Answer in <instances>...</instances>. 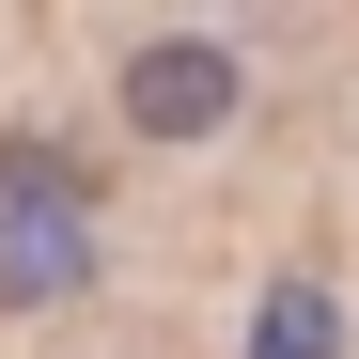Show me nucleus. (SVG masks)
<instances>
[{
  "instance_id": "nucleus-1",
  "label": "nucleus",
  "mask_w": 359,
  "mask_h": 359,
  "mask_svg": "<svg viewBox=\"0 0 359 359\" xmlns=\"http://www.w3.org/2000/svg\"><path fill=\"white\" fill-rule=\"evenodd\" d=\"M126 126L141 141H219L234 126V47H188V32L141 47V63H126Z\"/></svg>"
},
{
  "instance_id": "nucleus-2",
  "label": "nucleus",
  "mask_w": 359,
  "mask_h": 359,
  "mask_svg": "<svg viewBox=\"0 0 359 359\" xmlns=\"http://www.w3.org/2000/svg\"><path fill=\"white\" fill-rule=\"evenodd\" d=\"M94 266V234H79V203H16V250H0V281H16V297H63Z\"/></svg>"
},
{
  "instance_id": "nucleus-3",
  "label": "nucleus",
  "mask_w": 359,
  "mask_h": 359,
  "mask_svg": "<svg viewBox=\"0 0 359 359\" xmlns=\"http://www.w3.org/2000/svg\"><path fill=\"white\" fill-rule=\"evenodd\" d=\"M250 359H328V297H313V281H281V297H266V328H250Z\"/></svg>"
}]
</instances>
